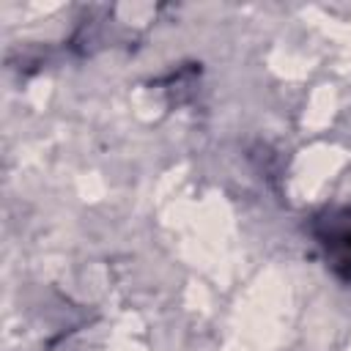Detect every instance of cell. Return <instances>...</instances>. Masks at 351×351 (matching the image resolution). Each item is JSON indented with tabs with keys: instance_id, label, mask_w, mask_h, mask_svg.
I'll list each match as a JSON object with an SVG mask.
<instances>
[{
	"instance_id": "cell-1",
	"label": "cell",
	"mask_w": 351,
	"mask_h": 351,
	"mask_svg": "<svg viewBox=\"0 0 351 351\" xmlns=\"http://www.w3.org/2000/svg\"><path fill=\"white\" fill-rule=\"evenodd\" d=\"M324 247L335 274L351 282V211H343L335 219H329V233L324 236Z\"/></svg>"
}]
</instances>
